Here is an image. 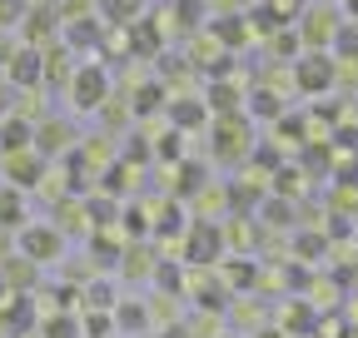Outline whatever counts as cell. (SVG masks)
I'll use <instances>...</instances> for the list:
<instances>
[{
  "mask_svg": "<svg viewBox=\"0 0 358 338\" xmlns=\"http://www.w3.org/2000/svg\"><path fill=\"white\" fill-rule=\"evenodd\" d=\"M0 328H6L10 338H20L25 328H35V309H30L25 293H10V299L0 304Z\"/></svg>",
  "mask_w": 358,
  "mask_h": 338,
  "instance_id": "cell-10",
  "label": "cell"
},
{
  "mask_svg": "<svg viewBox=\"0 0 358 338\" xmlns=\"http://www.w3.org/2000/svg\"><path fill=\"white\" fill-rule=\"evenodd\" d=\"M324 249H329L324 234H299V254H303V259H313V254H324Z\"/></svg>",
  "mask_w": 358,
  "mask_h": 338,
  "instance_id": "cell-30",
  "label": "cell"
},
{
  "mask_svg": "<svg viewBox=\"0 0 358 338\" xmlns=\"http://www.w3.org/2000/svg\"><path fill=\"white\" fill-rule=\"evenodd\" d=\"M70 105L75 110H105L110 105V70L105 65H80L70 75Z\"/></svg>",
  "mask_w": 358,
  "mask_h": 338,
  "instance_id": "cell-2",
  "label": "cell"
},
{
  "mask_svg": "<svg viewBox=\"0 0 358 338\" xmlns=\"http://www.w3.org/2000/svg\"><path fill=\"white\" fill-rule=\"evenodd\" d=\"M10 55H15V45H10V35L0 30V65H10Z\"/></svg>",
  "mask_w": 358,
  "mask_h": 338,
  "instance_id": "cell-34",
  "label": "cell"
},
{
  "mask_svg": "<svg viewBox=\"0 0 358 338\" xmlns=\"http://www.w3.org/2000/svg\"><path fill=\"white\" fill-rule=\"evenodd\" d=\"M45 154L30 145V149H10L6 154V179H10V189H30L40 175H45V164H40Z\"/></svg>",
  "mask_w": 358,
  "mask_h": 338,
  "instance_id": "cell-8",
  "label": "cell"
},
{
  "mask_svg": "<svg viewBox=\"0 0 358 338\" xmlns=\"http://www.w3.org/2000/svg\"><path fill=\"white\" fill-rule=\"evenodd\" d=\"M303 328H313V309H303V304H294L289 314H284V333H303Z\"/></svg>",
  "mask_w": 358,
  "mask_h": 338,
  "instance_id": "cell-25",
  "label": "cell"
},
{
  "mask_svg": "<svg viewBox=\"0 0 358 338\" xmlns=\"http://www.w3.org/2000/svg\"><path fill=\"white\" fill-rule=\"evenodd\" d=\"M254 110L274 119V115H279V95H268V90H259V95H254Z\"/></svg>",
  "mask_w": 358,
  "mask_h": 338,
  "instance_id": "cell-32",
  "label": "cell"
},
{
  "mask_svg": "<svg viewBox=\"0 0 358 338\" xmlns=\"http://www.w3.org/2000/svg\"><path fill=\"white\" fill-rule=\"evenodd\" d=\"M244 95L234 90V84H224V80H209V110L214 115H239Z\"/></svg>",
  "mask_w": 358,
  "mask_h": 338,
  "instance_id": "cell-16",
  "label": "cell"
},
{
  "mask_svg": "<svg viewBox=\"0 0 358 338\" xmlns=\"http://www.w3.org/2000/svg\"><path fill=\"white\" fill-rule=\"evenodd\" d=\"M249 35H254L249 30V15H214V25H209V40H214L219 50H239Z\"/></svg>",
  "mask_w": 358,
  "mask_h": 338,
  "instance_id": "cell-9",
  "label": "cell"
},
{
  "mask_svg": "<svg viewBox=\"0 0 358 338\" xmlns=\"http://www.w3.org/2000/svg\"><path fill=\"white\" fill-rule=\"evenodd\" d=\"M164 338H194V333H189L185 323H174V328H164Z\"/></svg>",
  "mask_w": 358,
  "mask_h": 338,
  "instance_id": "cell-35",
  "label": "cell"
},
{
  "mask_svg": "<svg viewBox=\"0 0 358 338\" xmlns=\"http://www.w3.org/2000/svg\"><path fill=\"white\" fill-rule=\"evenodd\" d=\"M40 338H85V323L70 309H60V314H50V318L40 323Z\"/></svg>",
  "mask_w": 358,
  "mask_h": 338,
  "instance_id": "cell-14",
  "label": "cell"
},
{
  "mask_svg": "<svg viewBox=\"0 0 358 338\" xmlns=\"http://www.w3.org/2000/svg\"><path fill=\"white\" fill-rule=\"evenodd\" d=\"M338 10L334 6H308L299 15V40H303V50H334V35H338Z\"/></svg>",
  "mask_w": 358,
  "mask_h": 338,
  "instance_id": "cell-3",
  "label": "cell"
},
{
  "mask_svg": "<svg viewBox=\"0 0 358 338\" xmlns=\"http://www.w3.org/2000/svg\"><path fill=\"white\" fill-rule=\"evenodd\" d=\"M224 338H234V333H224Z\"/></svg>",
  "mask_w": 358,
  "mask_h": 338,
  "instance_id": "cell-39",
  "label": "cell"
},
{
  "mask_svg": "<svg viewBox=\"0 0 358 338\" xmlns=\"http://www.w3.org/2000/svg\"><path fill=\"white\" fill-rule=\"evenodd\" d=\"M70 145H75V130H70L65 119H45L40 130H35V149L40 154H65Z\"/></svg>",
  "mask_w": 358,
  "mask_h": 338,
  "instance_id": "cell-11",
  "label": "cell"
},
{
  "mask_svg": "<svg viewBox=\"0 0 358 338\" xmlns=\"http://www.w3.org/2000/svg\"><path fill=\"white\" fill-rule=\"evenodd\" d=\"M115 323H110V314H100V309H90V318H85V338H105Z\"/></svg>",
  "mask_w": 358,
  "mask_h": 338,
  "instance_id": "cell-28",
  "label": "cell"
},
{
  "mask_svg": "<svg viewBox=\"0 0 358 338\" xmlns=\"http://www.w3.org/2000/svg\"><path fill=\"white\" fill-rule=\"evenodd\" d=\"M179 179H185L179 189H185V194H194V189H199V179H204V169H199V164H185V169H179Z\"/></svg>",
  "mask_w": 358,
  "mask_h": 338,
  "instance_id": "cell-31",
  "label": "cell"
},
{
  "mask_svg": "<svg viewBox=\"0 0 358 338\" xmlns=\"http://www.w3.org/2000/svg\"><path fill=\"white\" fill-rule=\"evenodd\" d=\"M174 20H179V30H194V25L204 20V0H179V6H174Z\"/></svg>",
  "mask_w": 358,
  "mask_h": 338,
  "instance_id": "cell-23",
  "label": "cell"
},
{
  "mask_svg": "<svg viewBox=\"0 0 358 338\" xmlns=\"http://www.w3.org/2000/svg\"><path fill=\"white\" fill-rule=\"evenodd\" d=\"M35 145V130H30V124L25 119H0V149H30Z\"/></svg>",
  "mask_w": 358,
  "mask_h": 338,
  "instance_id": "cell-15",
  "label": "cell"
},
{
  "mask_svg": "<svg viewBox=\"0 0 358 338\" xmlns=\"http://www.w3.org/2000/svg\"><path fill=\"white\" fill-rule=\"evenodd\" d=\"M95 25H100V20H75V30H70V45H90V40L100 35Z\"/></svg>",
  "mask_w": 358,
  "mask_h": 338,
  "instance_id": "cell-29",
  "label": "cell"
},
{
  "mask_svg": "<svg viewBox=\"0 0 358 338\" xmlns=\"http://www.w3.org/2000/svg\"><path fill=\"white\" fill-rule=\"evenodd\" d=\"M353 239H358V229H353Z\"/></svg>",
  "mask_w": 358,
  "mask_h": 338,
  "instance_id": "cell-40",
  "label": "cell"
},
{
  "mask_svg": "<svg viewBox=\"0 0 358 338\" xmlns=\"http://www.w3.org/2000/svg\"><path fill=\"white\" fill-rule=\"evenodd\" d=\"M169 119H174V130H199V124L209 119V105L179 95V100H169Z\"/></svg>",
  "mask_w": 358,
  "mask_h": 338,
  "instance_id": "cell-12",
  "label": "cell"
},
{
  "mask_svg": "<svg viewBox=\"0 0 358 338\" xmlns=\"http://www.w3.org/2000/svg\"><path fill=\"white\" fill-rule=\"evenodd\" d=\"M6 80L20 84V90L40 84V80H45V50H40V45H15V55H10V65H6Z\"/></svg>",
  "mask_w": 358,
  "mask_h": 338,
  "instance_id": "cell-7",
  "label": "cell"
},
{
  "mask_svg": "<svg viewBox=\"0 0 358 338\" xmlns=\"http://www.w3.org/2000/svg\"><path fill=\"white\" fill-rule=\"evenodd\" d=\"M65 254V234L55 224H25L20 229V259L30 264H55Z\"/></svg>",
  "mask_w": 358,
  "mask_h": 338,
  "instance_id": "cell-4",
  "label": "cell"
},
{
  "mask_svg": "<svg viewBox=\"0 0 358 338\" xmlns=\"http://www.w3.org/2000/svg\"><path fill=\"white\" fill-rule=\"evenodd\" d=\"M268 40H274V50H279V55H299V50H303V40H299V30H274Z\"/></svg>",
  "mask_w": 358,
  "mask_h": 338,
  "instance_id": "cell-27",
  "label": "cell"
},
{
  "mask_svg": "<svg viewBox=\"0 0 358 338\" xmlns=\"http://www.w3.org/2000/svg\"><path fill=\"white\" fill-rule=\"evenodd\" d=\"M329 55H334L338 65H358V20H343V25H338Z\"/></svg>",
  "mask_w": 358,
  "mask_h": 338,
  "instance_id": "cell-13",
  "label": "cell"
},
{
  "mask_svg": "<svg viewBox=\"0 0 358 338\" xmlns=\"http://www.w3.org/2000/svg\"><path fill=\"white\" fill-rule=\"evenodd\" d=\"M25 0H0V30H10V25H20L25 20Z\"/></svg>",
  "mask_w": 358,
  "mask_h": 338,
  "instance_id": "cell-26",
  "label": "cell"
},
{
  "mask_svg": "<svg viewBox=\"0 0 358 338\" xmlns=\"http://www.w3.org/2000/svg\"><path fill=\"white\" fill-rule=\"evenodd\" d=\"M0 224H6V229H25V204H20V189H0Z\"/></svg>",
  "mask_w": 358,
  "mask_h": 338,
  "instance_id": "cell-19",
  "label": "cell"
},
{
  "mask_svg": "<svg viewBox=\"0 0 358 338\" xmlns=\"http://www.w3.org/2000/svg\"><path fill=\"white\" fill-rule=\"evenodd\" d=\"M259 338H294V333H284V328H264Z\"/></svg>",
  "mask_w": 358,
  "mask_h": 338,
  "instance_id": "cell-36",
  "label": "cell"
},
{
  "mask_svg": "<svg viewBox=\"0 0 358 338\" xmlns=\"http://www.w3.org/2000/svg\"><path fill=\"white\" fill-rule=\"evenodd\" d=\"M214 154L219 159H244L249 154V124H244V115H219V124H214Z\"/></svg>",
  "mask_w": 358,
  "mask_h": 338,
  "instance_id": "cell-6",
  "label": "cell"
},
{
  "mask_svg": "<svg viewBox=\"0 0 358 338\" xmlns=\"http://www.w3.org/2000/svg\"><path fill=\"white\" fill-rule=\"evenodd\" d=\"M124 229H129V239H140L150 224H145V214H140V209H129V214H124Z\"/></svg>",
  "mask_w": 358,
  "mask_h": 338,
  "instance_id": "cell-33",
  "label": "cell"
},
{
  "mask_svg": "<svg viewBox=\"0 0 358 338\" xmlns=\"http://www.w3.org/2000/svg\"><path fill=\"white\" fill-rule=\"evenodd\" d=\"M100 6H105V15H110V25H134V20H140V10H145V0H100Z\"/></svg>",
  "mask_w": 358,
  "mask_h": 338,
  "instance_id": "cell-18",
  "label": "cell"
},
{
  "mask_svg": "<svg viewBox=\"0 0 358 338\" xmlns=\"http://www.w3.org/2000/svg\"><path fill=\"white\" fill-rule=\"evenodd\" d=\"M324 6H329V0H324Z\"/></svg>",
  "mask_w": 358,
  "mask_h": 338,
  "instance_id": "cell-41",
  "label": "cell"
},
{
  "mask_svg": "<svg viewBox=\"0 0 358 338\" xmlns=\"http://www.w3.org/2000/svg\"><path fill=\"white\" fill-rule=\"evenodd\" d=\"M294 84L303 95H329L334 84H338V60L329 50H303L294 60Z\"/></svg>",
  "mask_w": 358,
  "mask_h": 338,
  "instance_id": "cell-1",
  "label": "cell"
},
{
  "mask_svg": "<svg viewBox=\"0 0 358 338\" xmlns=\"http://www.w3.org/2000/svg\"><path fill=\"white\" fill-rule=\"evenodd\" d=\"M80 299H85V309H100V314H110V309H115V288H110V279H90Z\"/></svg>",
  "mask_w": 358,
  "mask_h": 338,
  "instance_id": "cell-17",
  "label": "cell"
},
{
  "mask_svg": "<svg viewBox=\"0 0 358 338\" xmlns=\"http://www.w3.org/2000/svg\"><path fill=\"white\" fill-rule=\"evenodd\" d=\"M129 30H134L129 40H134V50H140V55H155L159 50V30H150V20H134Z\"/></svg>",
  "mask_w": 358,
  "mask_h": 338,
  "instance_id": "cell-22",
  "label": "cell"
},
{
  "mask_svg": "<svg viewBox=\"0 0 358 338\" xmlns=\"http://www.w3.org/2000/svg\"><path fill=\"white\" fill-rule=\"evenodd\" d=\"M115 323H120V328H129V333H140V328L150 323V314H145L140 304H115Z\"/></svg>",
  "mask_w": 358,
  "mask_h": 338,
  "instance_id": "cell-21",
  "label": "cell"
},
{
  "mask_svg": "<svg viewBox=\"0 0 358 338\" xmlns=\"http://www.w3.org/2000/svg\"><path fill=\"white\" fill-rule=\"evenodd\" d=\"M343 338H358V328H353V333H343Z\"/></svg>",
  "mask_w": 358,
  "mask_h": 338,
  "instance_id": "cell-38",
  "label": "cell"
},
{
  "mask_svg": "<svg viewBox=\"0 0 358 338\" xmlns=\"http://www.w3.org/2000/svg\"><path fill=\"white\" fill-rule=\"evenodd\" d=\"M159 105H169V95H164V84H159V80L140 84V95H134V110H140V115H150V110H159Z\"/></svg>",
  "mask_w": 358,
  "mask_h": 338,
  "instance_id": "cell-20",
  "label": "cell"
},
{
  "mask_svg": "<svg viewBox=\"0 0 358 338\" xmlns=\"http://www.w3.org/2000/svg\"><path fill=\"white\" fill-rule=\"evenodd\" d=\"M0 119H6V90H0Z\"/></svg>",
  "mask_w": 358,
  "mask_h": 338,
  "instance_id": "cell-37",
  "label": "cell"
},
{
  "mask_svg": "<svg viewBox=\"0 0 358 338\" xmlns=\"http://www.w3.org/2000/svg\"><path fill=\"white\" fill-rule=\"evenodd\" d=\"M189 224H185V209L179 204H169V209H159V224H155V234H185Z\"/></svg>",
  "mask_w": 358,
  "mask_h": 338,
  "instance_id": "cell-24",
  "label": "cell"
},
{
  "mask_svg": "<svg viewBox=\"0 0 358 338\" xmlns=\"http://www.w3.org/2000/svg\"><path fill=\"white\" fill-rule=\"evenodd\" d=\"M224 259V229L209 219H194L185 229V264H219Z\"/></svg>",
  "mask_w": 358,
  "mask_h": 338,
  "instance_id": "cell-5",
  "label": "cell"
}]
</instances>
